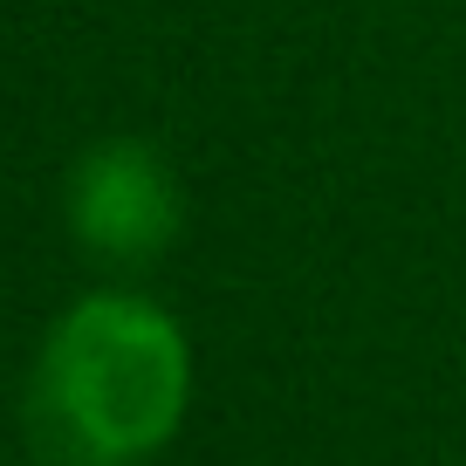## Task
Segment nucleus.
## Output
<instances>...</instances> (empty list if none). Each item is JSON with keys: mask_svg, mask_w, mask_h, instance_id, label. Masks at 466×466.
<instances>
[{"mask_svg": "<svg viewBox=\"0 0 466 466\" xmlns=\"http://www.w3.org/2000/svg\"><path fill=\"white\" fill-rule=\"evenodd\" d=\"M192 398L186 329L145 295H83L28 370V446L48 466H137Z\"/></svg>", "mask_w": 466, "mask_h": 466, "instance_id": "obj_1", "label": "nucleus"}, {"mask_svg": "<svg viewBox=\"0 0 466 466\" xmlns=\"http://www.w3.org/2000/svg\"><path fill=\"white\" fill-rule=\"evenodd\" d=\"M69 227L103 261H151L178 233V178L137 137L89 145L69 172Z\"/></svg>", "mask_w": 466, "mask_h": 466, "instance_id": "obj_2", "label": "nucleus"}]
</instances>
